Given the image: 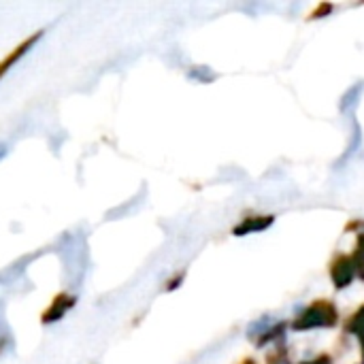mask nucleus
Listing matches in <instances>:
<instances>
[{
    "label": "nucleus",
    "mask_w": 364,
    "mask_h": 364,
    "mask_svg": "<svg viewBox=\"0 0 364 364\" xmlns=\"http://www.w3.org/2000/svg\"><path fill=\"white\" fill-rule=\"evenodd\" d=\"M43 34H45V30L34 32L32 36H28L26 41H21L15 49H11V51L0 60V79H2V77H4V75H6V73H9V70H11V68H13V66H15V64H17V62H19V60L38 43V41H41V38H43Z\"/></svg>",
    "instance_id": "f257e3e1"
},
{
    "label": "nucleus",
    "mask_w": 364,
    "mask_h": 364,
    "mask_svg": "<svg viewBox=\"0 0 364 364\" xmlns=\"http://www.w3.org/2000/svg\"><path fill=\"white\" fill-rule=\"evenodd\" d=\"M75 303H77L75 296H70V294H66V292L58 294V296L53 299V303L47 307V311L41 316V322H43V324H53V322H58Z\"/></svg>",
    "instance_id": "f03ea898"
},
{
    "label": "nucleus",
    "mask_w": 364,
    "mask_h": 364,
    "mask_svg": "<svg viewBox=\"0 0 364 364\" xmlns=\"http://www.w3.org/2000/svg\"><path fill=\"white\" fill-rule=\"evenodd\" d=\"M4 156V145H0V158Z\"/></svg>",
    "instance_id": "7ed1b4c3"
}]
</instances>
